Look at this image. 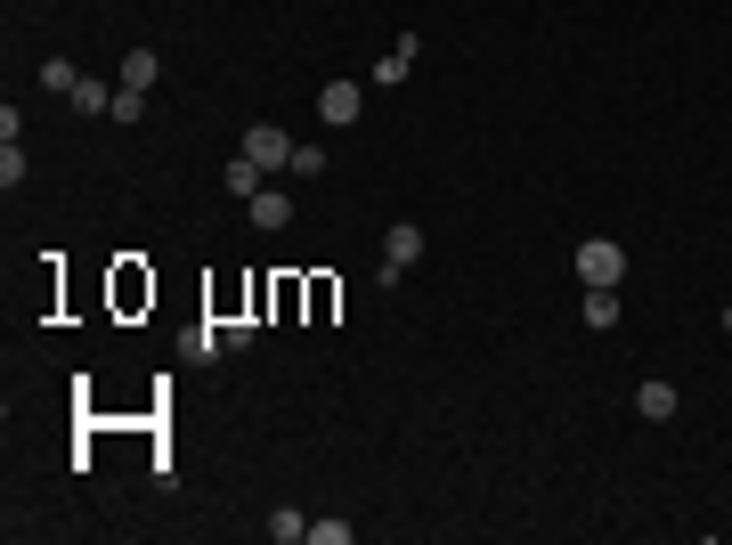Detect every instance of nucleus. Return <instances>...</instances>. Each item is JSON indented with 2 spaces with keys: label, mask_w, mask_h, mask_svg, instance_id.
<instances>
[{
  "label": "nucleus",
  "mask_w": 732,
  "mask_h": 545,
  "mask_svg": "<svg viewBox=\"0 0 732 545\" xmlns=\"http://www.w3.org/2000/svg\"><path fill=\"white\" fill-rule=\"evenodd\" d=\"M415 261H424V228H415V220H390V228H383V269H375V277L399 285Z\"/></svg>",
  "instance_id": "f257e3e1"
},
{
  "label": "nucleus",
  "mask_w": 732,
  "mask_h": 545,
  "mask_svg": "<svg viewBox=\"0 0 732 545\" xmlns=\"http://www.w3.org/2000/svg\"><path fill=\"white\" fill-rule=\"evenodd\" d=\"M570 261H578V277H586V285H619V277H626V252H619L611 237H586L578 252H570Z\"/></svg>",
  "instance_id": "f03ea898"
},
{
  "label": "nucleus",
  "mask_w": 732,
  "mask_h": 545,
  "mask_svg": "<svg viewBox=\"0 0 732 545\" xmlns=\"http://www.w3.org/2000/svg\"><path fill=\"white\" fill-rule=\"evenodd\" d=\"M245 155H253V164L269 171V179H277V171H294V139H285L277 122H253V131H245Z\"/></svg>",
  "instance_id": "7ed1b4c3"
},
{
  "label": "nucleus",
  "mask_w": 732,
  "mask_h": 545,
  "mask_svg": "<svg viewBox=\"0 0 732 545\" xmlns=\"http://www.w3.org/2000/svg\"><path fill=\"white\" fill-rule=\"evenodd\" d=\"M358 115H366V90H358V82H326V90H318V122H334V131H350Z\"/></svg>",
  "instance_id": "20e7f679"
},
{
  "label": "nucleus",
  "mask_w": 732,
  "mask_h": 545,
  "mask_svg": "<svg viewBox=\"0 0 732 545\" xmlns=\"http://www.w3.org/2000/svg\"><path fill=\"white\" fill-rule=\"evenodd\" d=\"M220 188H228V196H245V204H253L260 188H269V171H260V164H253V155L237 147V155H228V171H220Z\"/></svg>",
  "instance_id": "39448f33"
},
{
  "label": "nucleus",
  "mask_w": 732,
  "mask_h": 545,
  "mask_svg": "<svg viewBox=\"0 0 732 545\" xmlns=\"http://www.w3.org/2000/svg\"><path fill=\"white\" fill-rule=\"evenodd\" d=\"M253 228H294V196H285L277 179H269V188L253 196Z\"/></svg>",
  "instance_id": "423d86ee"
},
{
  "label": "nucleus",
  "mask_w": 732,
  "mask_h": 545,
  "mask_svg": "<svg viewBox=\"0 0 732 545\" xmlns=\"http://www.w3.org/2000/svg\"><path fill=\"white\" fill-rule=\"evenodd\" d=\"M578 318H586L594 334H611V326H619V285H586V301H578Z\"/></svg>",
  "instance_id": "0eeeda50"
},
{
  "label": "nucleus",
  "mask_w": 732,
  "mask_h": 545,
  "mask_svg": "<svg viewBox=\"0 0 732 545\" xmlns=\"http://www.w3.org/2000/svg\"><path fill=\"white\" fill-rule=\"evenodd\" d=\"M164 82V58H155V49H130L122 58V90H155Z\"/></svg>",
  "instance_id": "6e6552de"
},
{
  "label": "nucleus",
  "mask_w": 732,
  "mask_h": 545,
  "mask_svg": "<svg viewBox=\"0 0 732 545\" xmlns=\"http://www.w3.org/2000/svg\"><path fill=\"white\" fill-rule=\"evenodd\" d=\"M415 58H424V41H415V33H399V49H390V58L375 66V82H407V66Z\"/></svg>",
  "instance_id": "1a4fd4ad"
},
{
  "label": "nucleus",
  "mask_w": 732,
  "mask_h": 545,
  "mask_svg": "<svg viewBox=\"0 0 732 545\" xmlns=\"http://www.w3.org/2000/svg\"><path fill=\"white\" fill-rule=\"evenodd\" d=\"M635 407L651 415V424H675V407H684V399H675L667 383H643V392H635Z\"/></svg>",
  "instance_id": "9d476101"
},
{
  "label": "nucleus",
  "mask_w": 732,
  "mask_h": 545,
  "mask_svg": "<svg viewBox=\"0 0 732 545\" xmlns=\"http://www.w3.org/2000/svg\"><path fill=\"white\" fill-rule=\"evenodd\" d=\"M107 107H115V90H107V82H90V73H82V82H73V115L90 122V115H107Z\"/></svg>",
  "instance_id": "9b49d317"
},
{
  "label": "nucleus",
  "mask_w": 732,
  "mask_h": 545,
  "mask_svg": "<svg viewBox=\"0 0 732 545\" xmlns=\"http://www.w3.org/2000/svg\"><path fill=\"white\" fill-rule=\"evenodd\" d=\"M228 350V326H196L188 334V358H220Z\"/></svg>",
  "instance_id": "f8f14e48"
},
{
  "label": "nucleus",
  "mask_w": 732,
  "mask_h": 545,
  "mask_svg": "<svg viewBox=\"0 0 732 545\" xmlns=\"http://www.w3.org/2000/svg\"><path fill=\"white\" fill-rule=\"evenodd\" d=\"M139 115H147V90H122V82H115V107H107V122H139Z\"/></svg>",
  "instance_id": "ddd939ff"
},
{
  "label": "nucleus",
  "mask_w": 732,
  "mask_h": 545,
  "mask_svg": "<svg viewBox=\"0 0 732 545\" xmlns=\"http://www.w3.org/2000/svg\"><path fill=\"white\" fill-rule=\"evenodd\" d=\"M41 82L58 90V98H73V82H82V73H73V58H49V66H41Z\"/></svg>",
  "instance_id": "4468645a"
},
{
  "label": "nucleus",
  "mask_w": 732,
  "mask_h": 545,
  "mask_svg": "<svg viewBox=\"0 0 732 545\" xmlns=\"http://www.w3.org/2000/svg\"><path fill=\"white\" fill-rule=\"evenodd\" d=\"M294 179H326V147H294Z\"/></svg>",
  "instance_id": "2eb2a0df"
},
{
  "label": "nucleus",
  "mask_w": 732,
  "mask_h": 545,
  "mask_svg": "<svg viewBox=\"0 0 732 545\" xmlns=\"http://www.w3.org/2000/svg\"><path fill=\"white\" fill-rule=\"evenodd\" d=\"M17 179H24V147L9 139V147H0V188H17Z\"/></svg>",
  "instance_id": "dca6fc26"
},
{
  "label": "nucleus",
  "mask_w": 732,
  "mask_h": 545,
  "mask_svg": "<svg viewBox=\"0 0 732 545\" xmlns=\"http://www.w3.org/2000/svg\"><path fill=\"white\" fill-rule=\"evenodd\" d=\"M269 537H277V545H294V537H309V522H301V513H277Z\"/></svg>",
  "instance_id": "f3484780"
},
{
  "label": "nucleus",
  "mask_w": 732,
  "mask_h": 545,
  "mask_svg": "<svg viewBox=\"0 0 732 545\" xmlns=\"http://www.w3.org/2000/svg\"><path fill=\"white\" fill-rule=\"evenodd\" d=\"M724 334H732V301H724Z\"/></svg>",
  "instance_id": "a211bd4d"
}]
</instances>
